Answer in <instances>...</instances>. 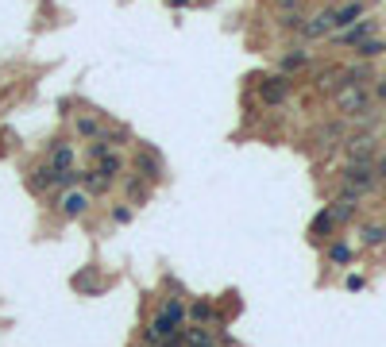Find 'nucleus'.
Returning <instances> with one entry per match:
<instances>
[{
  "instance_id": "nucleus-19",
  "label": "nucleus",
  "mask_w": 386,
  "mask_h": 347,
  "mask_svg": "<svg viewBox=\"0 0 386 347\" xmlns=\"http://www.w3.org/2000/svg\"><path fill=\"white\" fill-rule=\"evenodd\" d=\"M77 135H85V139H101L105 128H101V120H93V116H82V120H77Z\"/></svg>"
},
{
  "instance_id": "nucleus-8",
  "label": "nucleus",
  "mask_w": 386,
  "mask_h": 347,
  "mask_svg": "<svg viewBox=\"0 0 386 347\" xmlns=\"http://www.w3.org/2000/svg\"><path fill=\"white\" fill-rule=\"evenodd\" d=\"M325 208L332 213L336 228H340V224H352V220H355V208H360V197H355V193H340V197H336L332 205H325Z\"/></svg>"
},
{
  "instance_id": "nucleus-25",
  "label": "nucleus",
  "mask_w": 386,
  "mask_h": 347,
  "mask_svg": "<svg viewBox=\"0 0 386 347\" xmlns=\"http://www.w3.org/2000/svg\"><path fill=\"white\" fill-rule=\"evenodd\" d=\"M112 220H116V224H128V220H132V208L116 205V208H112Z\"/></svg>"
},
{
  "instance_id": "nucleus-7",
  "label": "nucleus",
  "mask_w": 386,
  "mask_h": 347,
  "mask_svg": "<svg viewBox=\"0 0 386 347\" xmlns=\"http://www.w3.org/2000/svg\"><path fill=\"white\" fill-rule=\"evenodd\" d=\"M298 31H302L305 39H325V35H332V31H336V24H332V8H325V12H317V16L302 20V27H298Z\"/></svg>"
},
{
  "instance_id": "nucleus-31",
  "label": "nucleus",
  "mask_w": 386,
  "mask_h": 347,
  "mask_svg": "<svg viewBox=\"0 0 386 347\" xmlns=\"http://www.w3.org/2000/svg\"><path fill=\"white\" fill-rule=\"evenodd\" d=\"M135 347H147V344H135Z\"/></svg>"
},
{
  "instance_id": "nucleus-24",
  "label": "nucleus",
  "mask_w": 386,
  "mask_h": 347,
  "mask_svg": "<svg viewBox=\"0 0 386 347\" xmlns=\"http://www.w3.org/2000/svg\"><path fill=\"white\" fill-rule=\"evenodd\" d=\"M305 58H309L305 50H294V54H286V58H282V74H290V70L305 66Z\"/></svg>"
},
{
  "instance_id": "nucleus-18",
  "label": "nucleus",
  "mask_w": 386,
  "mask_h": 347,
  "mask_svg": "<svg viewBox=\"0 0 386 347\" xmlns=\"http://www.w3.org/2000/svg\"><path fill=\"white\" fill-rule=\"evenodd\" d=\"M317 147L321 151H332L336 147V143H344V128H340V124H325V128H321V132H317Z\"/></svg>"
},
{
  "instance_id": "nucleus-5",
  "label": "nucleus",
  "mask_w": 386,
  "mask_h": 347,
  "mask_svg": "<svg viewBox=\"0 0 386 347\" xmlns=\"http://www.w3.org/2000/svg\"><path fill=\"white\" fill-rule=\"evenodd\" d=\"M54 185H59V170H51V166L43 162V166H31V170H27V190L31 193H51Z\"/></svg>"
},
{
  "instance_id": "nucleus-17",
  "label": "nucleus",
  "mask_w": 386,
  "mask_h": 347,
  "mask_svg": "<svg viewBox=\"0 0 386 347\" xmlns=\"http://www.w3.org/2000/svg\"><path fill=\"white\" fill-rule=\"evenodd\" d=\"M340 85H344V70H321V74H317V89L321 93H336V89H340Z\"/></svg>"
},
{
  "instance_id": "nucleus-14",
  "label": "nucleus",
  "mask_w": 386,
  "mask_h": 347,
  "mask_svg": "<svg viewBox=\"0 0 386 347\" xmlns=\"http://www.w3.org/2000/svg\"><path fill=\"white\" fill-rule=\"evenodd\" d=\"M120 185H124V193L132 197V205H143V201H147V193H151V182H143L139 174H128Z\"/></svg>"
},
{
  "instance_id": "nucleus-13",
  "label": "nucleus",
  "mask_w": 386,
  "mask_h": 347,
  "mask_svg": "<svg viewBox=\"0 0 386 347\" xmlns=\"http://www.w3.org/2000/svg\"><path fill=\"white\" fill-rule=\"evenodd\" d=\"M185 321L213 324V321H217V309H213V301H190V305H185Z\"/></svg>"
},
{
  "instance_id": "nucleus-28",
  "label": "nucleus",
  "mask_w": 386,
  "mask_h": 347,
  "mask_svg": "<svg viewBox=\"0 0 386 347\" xmlns=\"http://www.w3.org/2000/svg\"><path fill=\"white\" fill-rule=\"evenodd\" d=\"M378 100H386V82H383V85H378Z\"/></svg>"
},
{
  "instance_id": "nucleus-3",
  "label": "nucleus",
  "mask_w": 386,
  "mask_h": 347,
  "mask_svg": "<svg viewBox=\"0 0 386 347\" xmlns=\"http://www.w3.org/2000/svg\"><path fill=\"white\" fill-rule=\"evenodd\" d=\"M290 89H294V82H290L286 74L263 77V82H259V100L267 108H278V105H286V100H290Z\"/></svg>"
},
{
  "instance_id": "nucleus-23",
  "label": "nucleus",
  "mask_w": 386,
  "mask_h": 347,
  "mask_svg": "<svg viewBox=\"0 0 386 347\" xmlns=\"http://www.w3.org/2000/svg\"><path fill=\"white\" fill-rule=\"evenodd\" d=\"M85 190H89L93 197H97V193H101V197H105V193L112 190V182H105L101 174H85Z\"/></svg>"
},
{
  "instance_id": "nucleus-16",
  "label": "nucleus",
  "mask_w": 386,
  "mask_h": 347,
  "mask_svg": "<svg viewBox=\"0 0 386 347\" xmlns=\"http://www.w3.org/2000/svg\"><path fill=\"white\" fill-rule=\"evenodd\" d=\"M51 170H59V174H66V170H74V147L70 143H59V147L51 151Z\"/></svg>"
},
{
  "instance_id": "nucleus-30",
  "label": "nucleus",
  "mask_w": 386,
  "mask_h": 347,
  "mask_svg": "<svg viewBox=\"0 0 386 347\" xmlns=\"http://www.w3.org/2000/svg\"><path fill=\"white\" fill-rule=\"evenodd\" d=\"M325 4H344V0H325Z\"/></svg>"
},
{
  "instance_id": "nucleus-26",
  "label": "nucleus",
  "mask_w": 386,
  "mask_h": 347,
  "mask_svg": "<svg viewBox=\"0 0 386 347\" xmlns=\"http://www.w3.org/2000/svg\"><path fill=\"white\" fill-rule=\"evenodd\" d=\"M375 174H378V182H386V155L375 158Z\"/></svg>"
},
{
  "instance_id": "nucleus-2",
  "label": "nucleus",
  "mask_w": 386,
  "mask_h": 347,
  "mask_svg": "<svg viewBox=\"0 0 386 347\" xmlns=\"http://www.w3.org/2000/svg\"><path fill=\"white\" fill-rule=\"evenodd\" d=\"M336 108L344 116H360V120H371V97L363 85H340L336 89Z\"/></svg>"
},
{
  "instance_id": "nucleus-12",
  "label": "nucleus",
  "mask_w": 386,
  "mask_h": 347,
  "mask_svg": "<svg viewBox=\"0 0 386 347\" xmlns=\"http://www.w3.org/2000/svg\"><path fill=\"white\" fill-rule=\"evenodd\" d=\"M336 231V220H332V213H328V208H321L317 216H313V224H309V240H328V236H332Z\"/></svg>"
},
{
  "instance_id": "nucleus-21",
  "label": "nucleus",
  "mask_w": 386,
  "mask_h": 347,
  "mask_svg": "<svg viewBox=\"0 0 386 347\" xmlns=\"http://www.w3.org/2000/svg\"><path fill=\"white\" fill-rule=\"evenodd\" d=\"M383 50H386L383 39H363V43H355V54H360V58H378Z\"/></svg>"
},
{
  "instance_id": "nucleus-27",
  "label": "nucleus",
  "mask_w": 386,
  "mask_h": 347,
  "mask_svg": "<svg viewBox=\"0 0 386 347\" xmlns=\"http://www.w3.org/2000/svg\"><path fill=\"white\" fill-rule=\"evenodd\" d=\"M185 4H190V0H170V8H185Z\"/></svg>"
},
{
  "instance_id": "nucleus-15",
  "label": "nucleus",
  "mask_w": 386,
  "mask_h": 347,
  "mask_svg": "<svg viewBox=\"0 0 386 347\" xmlns=\"http://www.w3.org/2000/svg\"><path fill=\"white\" fill-rule=\"evenodd\" d=\"M371 31H375V24H371V20H355V24L344 27V31L336 35V39H340V43H352V47H355V43L371 39Z\"/></svg>"
},
{
  "instance_id": "nucleus-11",
  "label": "nucleus",
  "mask_w": 386,
  "mask_h": 347,
  "mask_svg": "<svg viewBox=\"0 0 386 347\" xmlns=\"http://www.w3.org/2000/svg\"><path fill=\"white\" fill-rule=\"evenodd\" d=\"M85 208H89V193H66V197H59V213L66 220H77Z\"/></svg>"
},
{
  "instance_id": "nucleus-29",
  "label": "nucleus",
  "mask_w": 386,
  "mask_h": 347,
  "mask_svg": "<svg viewBox=\"0 0 386 347\" xmlns=\"http://www.w3.org/2000/svg\"><path fill=\"white\" fill-rule=\"evenodd\" d=\"M193 347H220V344H217V339H209V344H193Z\"/></svg>"
},
{
  "instance_id": "nucleus-20",
  "label": "nucleus",
  "mask_w": 386,
  "mask_h": 347,
  "mask_svg": "<svg viewBox=\"0 0 386 347\" xmlns=\"http://www.w3.org/2000/svg\"><path fill=\"white\" fill-rule=\"evenodd\" d=\"M360 236H363V243H367V247H383V243H386V228H383V224H367Z\"/></svg>"
},
{
  "instance_id": "nucleus-22",
  "label": "nucleus",
  "mask_w": 386,
  "mask_h": 347,
  "mask_svg": "<svg viewBox=\"0 0 386 347\" xmlns=\"http://www.w3.org/2000/svg\"><path fill=\"white\" fill-rule=\"evenodd\" d=\"M328 263H336V266L352 263V247L348 243H328Z\"/></svg>"
},
{
  "instance_id": "nucleus-6",
  "label": "nucleus",
  "mask_w": 386,
  "mask_h": 347,
  "mask_svg": "<svg viewBox=\"0 0 386 347\" xmlns=\"http://www.w3.org/2000/svg\"><path fill=\"white\" fill-rule=\"evenodd\" d=\"M344 155H348V162H375V139L367 132L352 135V139H344Z\"/></svg>"
},
{
  "instance_id": "nucleus-10",
  "label": "nucleus",
  "mask_w": 386,
  "mask_h": 347,
  "mask_svg": "<svg viewBox=\"0 0 386 347\" xmlns=\"http://www.w3.org/2000/svg\"><path fill=\"white\" fill-rule=\"evenodd\" d=\"M93 174H101L105 182H116L120 174H124V158H120L116 151H105V155L97 158V170H93Z\"/></svg>"
},
{
  "instance_id": "nucleus-9",
  "label": "nucleus",
  "mask_w": 386,
  "mask_h": 347,
  "mask_svg": "<svg viewBox=\"0 0 386 347\" xmlns=\"http://www.w3.org/2000/svg\"><path fill=\"white\" fill-rule=\"evenodd\" d=\"M360 16H363V0H344L340 8H332V24H336V31H344V27H352Z\"/></svg>"
},
{
  "instance_id": "nucleus-4",
  "label": "nucleus",
  "mask_w": 386,
  "mask_h": 347,
  "mask_svg": "<svg viewBox=\"0 0 386 347\" xmlns=\"http://www.w3.org/2000/svg\"><path fill=\"white\" fill-rule=\"evenodd\" d=\"M132 174H139L143 182H162V158H159V151H151V147H143V151H135V158H132Z\"/></svg>"
},
{
  "instance_id": "nucleus-1",
  "label": "nucleus",
  "mask_w": 386,
  "mask_h": 347,
  "mask_svg": "<svg viewBox=\"0 0 386 347\" xmlns=\"http://www.w3.org/2000/svg\"><path fill=\"white\" fill-rule=\"evenodd\" d=\"M340 185H344V193H355V197H367V193L378 185L375 162H348L344 170H340Z\"/></svg>"
}]
</instances>
